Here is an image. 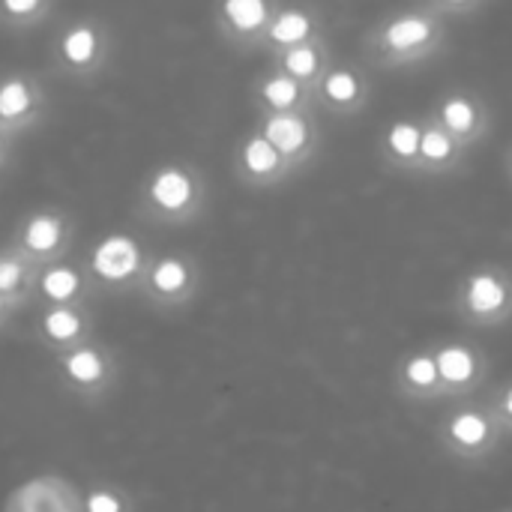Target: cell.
<instances>
[{"mask_svg": "<svg viewBox=\"0 0 512 512\" xmlns=\"http://www.w3.org/2000/svg\"><path fill=\"white\" fill-rule=\"evenodd\" d=\"M447 45V18L441 3L405 6L366 33V51L378 66H411Z\"/></svg>", "mask_w": 512, "mask_h": 512, "instance_id": "cell-1", "label": "cell"}, {"mask_svg": "<svg viewBox=\"0 0 512 512\" xmlns=\"http://www.w3.org/2000/svg\"><path fill=\"white\" fill-rule=\"evenodd\" d=\"M507 441L492 405L465 402L447 411L438 423V444L441 450L462 462V465H483L492 462Z\"/></svg>", "mask_w": 512, "mask_h": 512, "instance_id": "cell-2", "label": "cell"}, {"mask_svg": "<svg viewBox=\"0 0 512 512\" xmlns=\"http://www.w3.org/2000/svg\"><path fill=\"white\" fill-rule=\"evenodd\" d=\"M456 315L471 327H501L512 321V270L504 264L471 267L453 297Z\"/></svg>", "mask_w": 512, "mask_h": 512, "instance_id": "cell-3", "label": "cell"}, {"mask_svg": "<svg viewBox=\"0 0 512 512\" xmlns=\"http://www.w3.org/2000/svg\"><path fill=\"white\" fill-rule=\"evenodd\" d=\"M441 375V399H468L489 381V360L465 339H447L432 345Z\"/></svg>", "mask_w": 512, "mask_h": 512, "instance_id": "cell-4", "label": "cell"}, {"mask_svg": "<svg viewBox=\"0 0 512 512\" xmlns=\"http://www.w3.org/2000/svg\"><path fill=\"white\" fill-rule=\"evenodd\" d=\"M261 135L273 144V150L297 171L306 165L321 144V126L312 117V108L288 111V114H267L261 123Z\"/></svg>", "mask_w": 512, "mask_h": 512, "instance_id": "cell-5", "label": "cell"}, {"mask_svg": "<svg viewBox=\"0 0 512 512\" xmlns=\"http://www.w3.org/2000/svg\"><path fill=\"white\" fill-rule=\"evenodd\" d=\"M465 150L477 147L486 135H489V105L474 93V90H465V87H456V90H447L435 108L429 111Z\"/></svg>", "mask_w": 512, "mask_h": 512, "instance_id": "cell-6", "label": "cell"}, {"mask_svg": "<svg viewBox=\"0 0 512 512\" xmlns=\"http://www.w3.org/2000/svg\"><path fill=\"white\" fill-rule=\"evenodd\" d=\"M372 99V81L363 69L351 63H333V69L315 87V105L336 117H354Z\"/></svg>", "mask_w": 512, "mask_h": 512, "instance_id": "cell-7", "label": "cell"}, {"mask_svg": "<svg viewBox=\"0 0 512 512\" xmlns=\"http://www.w3.org/2000/svg\"><path fill=\"white\" fill-rule=\"evenodd\" d=\"M468 150L432 117H423V138H420V177H447L465 168Z\"/></svg>", "mask_w": 512, "mask_h": 512, "instance_id": "cell-8", "label": "cell"}, {"mask_svg": "<svg viewBox=\"0 0 512 512\" xmlns=\"http://www.w3.org/2000/svg\"><path fill=\"white\" fill-rule=\"evenodd\" d=\"M393 387L408 402H441V375L435 363V348H420L405 354L393 372Z\"/></svg>", "mask_w": 512, "mask_h": 512, "instance_id": "cell-9", "label": "cell"}, {"mask_svg": "<svg viewBox=\"0 0 512 512\" xmlns=\"http://www.w3.org/2000/svg\"><path fill=\"white\" fill-rule=\"evenodd\" d=\"M324 36V15L312 6H276V15L267 27L264 45H270L276 54L297 48L303 42Z\"/></svg>", "mask_w": 512, "mask_h": 512, "instance_id": "cell-10", "label": "cell"}, {"mask_svg": "<svg viewBox=\"0 0 512 512\" xmlns=\"http://www.w3.org/2000/svg\"><path fill=\"white\" fill-rule=\"evenodd\" d=\"M423 117H399L381 135V162L396 174H417L420 168Z\"/></svg>", "mask_w": 512, "mask_h": 512, "instance_id": "cell-11", "label": "cell"}, {"mask_svg": "<svg viewBox=\"0 0 512 512\" xmlns=\"http://www.w3.org/2000/svg\"><path fill=\"white\" fill-rule=\"evenodd\" d=\"M276 69L285 72V75H291L294 81H300L306 90L315 93V87L321 84V78L333 69V51H330L327 36L312 39V42H303V45L288 48V51H279L276 54Z\"/></svg>", "mask_w": 512, "mask_h": 512, "instance_id": "cell-12", "label": "cell"}, {"mask_svg": "<svg viewBox=\"0 0 512 512\" xmlns=\"http://www.w3.org/2000/svg\"><path fill=\"white\" fill-rule=\"evenodd\" d=\"M258 99L267 108V114H288V111H303V108H315V93L306 90L300 81H294L285 72H270L261 84H258Z\"/></svg>", "mask_w": 512, "mask_h": 512, "instance_id": "cell-13", "label": "cell"}, {"mask_svg": "<svg viewBox=\"0 0 512 512\" xmlns=\"http://www.w3.org/2000/svg\"><path fill=\"white\" fill-rule=\"evenodd\" d=\"M240 168L249 174V180H255L261 186L279 183L282 177L291 174V165L273 150V144L261 132H255V135H249L243 141V147H240Z\"/></svg>", "mask_w": 512, "mask_h": 512, "instance_id": "cell-14", "label": "cell"}, {"mask_svg": "<svg viewBox=\"0 0 512 512\" xmlns=\"http://www.w3.org/2000/svg\"><path fill=\"white\" fill-rule=\"evenodd\" d=\"M276 15V6L264 3V0H228L222 3V18L225 24L246 39H261L267 36V27Z\"/></svg>", "mask_w": 512, "mask_h": 512, "instance_id": "cell-15", "label": "cell"}, {"mask_svg": "<svg viewBox=\"0 0 512 512\" xmlns=\"http://www.w3.org/2000/svg\"><path fill=\"white\" fill-rule=\"evenodd\" d=\"M93 267L102 279L117 282L135 273L138 267V249L129 237H108L93 252Z\"/></svg>", "mask_w": 512, "mask_h": 512, "instance_id": "cell-16", "label": "cell"}, {"mask_svg": "<svg viewBox=\"0 0 512 512\" xmlns=\"http://www.w3.org/2000/svg\"><path fill=\"white\" fill-rule=\"evenodd\" d=\"M150 195L153 201L162 207V210H171V213H180L192 204L195 198V183L186 171L180 168H165L156 174L153 186H150Z\"/></svg>", "mask_w": 512, "mask_h": 512, "instance_id": "cell-17", "label": "cell"}, {"mask_svg": "<svg viewBox=\"0 0 512 512\" xmlns=\"http://www.w3.org/2000/svg\"><path fill=\"white\" fill-rule=\"evenodd\" d=\"M186 282H189V270L177 258H162L153 270V288L162 294H177L186 288Z\"/></svg>", "mask_w": 512, "mask_h": 512, "instance_id": "cell-18", "label": "cell"}, {"mask_svg": "<svg viewBox=\"0 0 512 512\" xmlns=\"http://www.w3.org/2000/svg\"><path fill=\"white\" fill-rule=\"evenodd\" d=\"M60 240V225L51 219V216H39L27 225L24 231V243L33 249V252H51Z\"/></svg>", "mask_w": 512, "mask_h": 512, "instance_id": "cell-19", "label": "cell"}, {"mask_svg": "<svg viewBox=\"0 0 512 512\" xmlns=\"http://www.w3.org/2000/svg\"><path fill=\"white\" fill-rule=\"evenodd\" d=\"M93 48H96V36L87 27H78L63 39V51L72 63H87L93 57Z\"/></svg>", "mask_w": 512, "mask_h": 512, "instance_id": "cell-20", "label": "cell"}, {"mask_svg": "<svg viewBox=\"0 0 512 512\" xmlns=\"http://www.w3.org/2000/svg\"><path fill=\"white\" fill-rule=\"evenodd\" d=\"M30 105V90L21 81H6L0 87V114L3 117H18Z\"/></svg>", "mask_w": 512, "mask_h": 512, "instance_id": "cell-21", "label": "cell"}, {"mask_svg": "<svg viewBox=\"0 0 512 512\" xmlns=\"http://www.w3.org/2000/svg\"><path fill=\"white\" fill-rule=\"evenodd\" d=\"M66 369H69V375H72L75 381L90 384V381H96V378L102 375V360H99L96 351H78V354L69 357Z\"/></svg>", "mask_w": 512, "mask_h": 512, "instance_id": "cell-22", "label": "cell"}, {"mask_svg": "<svg viewBox=\"0 0 512 512\" xmlns=\"http://www.w3.org/2000/svg\"><path fill=\"white\" fill-rule=\"evenodd\" d=\"M42 288H45V294H48L51 300H66V297H72V294H75V288H78V276H75L72 270L60 267V270L45 273Z\"/></svg>", "mask_w": 512, "mask_h": 512, "instance_id": "cell-23", "label": "cell"}, {"mask_svg": "<svg viewBox=\"0 0 512 512\" xmlns=\"http://www.w3.org/2000/svg\"><path fill=\"white\" fill-rule=\"evenodd\" d=\"M45 330H48V336H54V339H72V336L81 330V321H78L69 309H54V312L45 318Z\"/></svg>", "mask_w": 512, "mask_h": 512, "instance_id": "cell-24", "label": "cell"}, {"mask_svg": "<svg viewBox=\"0 0 512 512\" xmlns=\"http://www.w3.org/2000/svg\"><path fill=\"white\" fill-rule=\"evenodd\" d=\"M489 405H492V411H495V417H498L504 435L512 438V378L495 393V399H492Z\"/></svg>", "mask_w": 512, "mask_h": 512, "instance_id": "cell-25", "label": "cell"}, {"mask_svg": "<svg viewBox=\"0 0 512 512\" xmlns=\"http://www.w3.org/2000/svg\"><path fill=\"white\" fill-rule=\"evenodd\" d=\"M21 279V267L15 261H0V291H12Z\"/></svg>", "mask_w": 512, "mask_h": 512, "instance_id": "cell-26", "label": "cell"}, {"mask_svg": "<svg viewBox=\"0 0 512 512\" xmlns=\"http://www.w3.org/2000/svg\"><path fill=\"white\" fill-rule=\"evenodd\" d=\"M87 510L90 512H120V504H117V498H111V495H105V492H96V495H90V501H87Z\"/></svg>", "mask_w": 512, "mask_h": 512, "instance_id": "cell-27", "label": "cell"}, {"mask_svg": "<svg viewBox=\"0 0 512 512\" xmlns=\"http://www.w3.org/2000/svg\"><path fill=\"white\" fill-rule=\"evenodd\" d=\"M6 9H9V12H18V15H24V12H33V9H36V3H33V0H24V3H6Z\"/></svg>", "mask_w": 512, "mask_h": 512, "instance_id": "cell-28", "label": "cell"}, {"mask_svg": "<svg viewBox=\"0 0 512 512\" xmlns=\"http://www.w3.org/2000/svg\"><path fill=\"white\" fill-rule=\"evenodd\" d=\"M507 174H510V180H512V147L507 150Z\"/></svg>", "mask_w": 512, "mask_h": 512, "instance_id": "cell-29", "label": "cell"}]
</instances>
